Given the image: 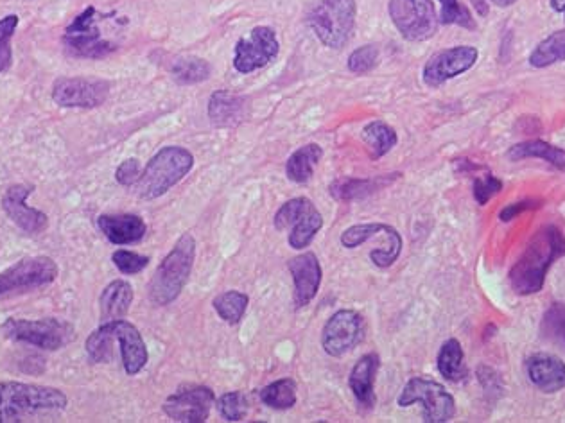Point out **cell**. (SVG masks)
Returning <instances> with one entry per match:
<instances>
[{"mask_svg":"<svg viewBox=\"0 0 565 423\" xmlns=\"http://www.w3.org/2000/svg\"><path fill=\"white\" fill-rule=\"evenodd\" d=\"M565 255V235L557 226L546 225L531 237L526 250L510 269V285L521 296L539 293L549 268Z\"/></svg>","mask_w":565,"mask_h":423,"instance_id":"1","label":"cell"},{"mask_svg":"<svg viewBox=\"0 0 565 423\" xmlns=\"http://www.w3.org/2000/svg\"><path fill=\"white\" fill-rule=\"evenodd\" d=\"M196 259V241L191 234H183L160 262L148 285L149 302L158 307L171 305L182 294L183 287L191 277Z\"/></svg>","mask_w":565,"mask_h":423,"instance_id":"2","label":"cell"},{"mask_svg":"<svg viewBox=\"0 0 565 423\" xmlns=\"http://www.w3.org/2000/svg\"><path fill=\"white\" fill-rule=\"evenodd\" d=\"M67 404L69 398L61 389L24 382H0V423L22 422V418L40 411H61Z\"/></svg>","mask_w":565,"mask_h":423,"instance_id":"3","label":"cell"},{"mask_svg":"<svg viewBox=\"0 0 565 423\" xmlns=\"http://www.w3.org/2000/svg\"><path fill=\"white\" fill-rule=\"evenodd\" d=\"M194 167V156L189 149L180 146L162 147L157 155L149 160L146 169L133 185L140 199H157L182 182Z\"/></svg>","mask_w":565,"mask_h":423,"instance_id":"4","label":"cell"},{"mask_svg":"<svg viewBox=\"0 0 565 423\" xmlns=\"http://www.w3.org/2000/svg\"><path fill=\"white\" fill-rule=\"evenodd\" d=\"M356 0H314L309 26L329 49H343L356 29Z\"/></svg>","mask_w":565,"mask_h":423,"instance_id":"5","label":"cell"},{"mask_svg":"<svg viewBox=\"0 0 565 423\" xmlns=\"http://www.w3.org/2000/svg\"><path fill=\"white\" fill-rule=\"evenodd\" d=\"M2 334L18 343L56 352L63 346L69 345L74 339L76 330L69 321L58 320V318H44V320H17L8 318L2 325Z\"/></svg>","mask_w":565,"mask_h":423,"instance_id":"6","label":"cell"},{"mask_svg":"<svg viewBox=\"0 0 565 423\" xmlns=\"http://www.w3.org/2000/svg\"><path fill=\"white\" fill-rule=\"evenodd\" d=\"M58 266L51 257H29L0 273V300L35 293L53 284Z\"/></svg>","mask_w":565,"mask_h":423,"instance_id":"7","label":"cell"},{"mask_svg":"<svg viewBox=\"0 0 565 423\" xmlns=\"http://www.w3.org/2000/svg\"><path fill=\"white\" fill-rule=\"evenodd\" d=\"M397 404L400 407L422 404L426 423L451 422L456 415V400L451 393L436 380L426 379V377H413L409 380L404 389L400 391Z\"/></svg>","mask_w":565,"mask_h":423,"instance_id":"8","label":"cell"},{"mask_svg":"<svg viewBox=\"0 0 565 423\" xmlns=\"http://www.w3.org/2000/svg\"><path fill=\"white\" fill-rule=\"evenodd\" d=\"M275 228L280 232L289 230V246L293 250H304L322 230L323 217L311 199L293 198L277 210Z\"/></svg>","mask_w":565,"mask_h":423,"instance_id":"9","label":"cell"},{"mask_svg":"<svg viewBox=\"0 0 565 423\" xmlns=\"http://www.w3.org/2000/svg\"><path fill=\"white\" fill-rule=\"evenodd\" d=\"M388 13L408 42H426L436 35L440 24L433 0H390Z\"/></svg>","mask_w":565,"mask_h":423,"instance_id":"10","label":"cell"},{"mask_svg":"<svg viewBox=\"0 0 565 423\" xmlns=\"http://www.w3.org/2000/svg\"><path fill=\"white\" fill-rule=\"evenodd\" d=\"M61 42L72 56L87 58V60H103L117 49L112 42H108L101 35L97 27V11L94 6H88L81 15L70 22Z\"/></svg>","mask_w":565,"mask_h":423,"instance_id":"11","label":"cell"},{"mask_svg":"<svg viewBox=\"0 0 565 423\" xmlns=\"http://www.w3.org/2000/svg\"><path fill=\"white\" fill-rule=\"evenodd\" d=\"M279 51V38L271 27H253L250 35L235 44L234 69L239 74H252L270 65L279 56Z\"/></svg>","mask_w":565,"mask_h":423,"instance_id":"12","label":"cell"},{"mask_svg":"<svg viewBox=\"0 0 565 423\" xmlns=\"http://www.w3.org/2000/svg\"><path fill=\"white\" fill-rule=\"evenodd\" d=\"M479 51L472 45H456L433 54L422 70V79L427 87L438 88L449 79L458 78L476 65Z\"/></svg>","mask_w":565,"mask_h":423,"instance_id":"13","label":"cell"},{"mask_svg":"<svg viewBox=\"0 0 565 423\" xmlns=\"http://www.w3.org/2000/svg\"><path fill=\"white\" fill-rule=\"evenodd\" d=\"M365 337V320L356 311L343 309L325 323L322 334V346L325 354L331 357H343L352 348H356Z\"/></svg>","mask_w":565,"mask_h":423,"instance_id":"14","label":"cell"},{"mask_svg":"<svg viewBox=\"0 0 565 423\" xmlns=\"http://www.w3.org/2000/svg\"><path fill=\"white\" fill-rule=\"evenodd\" d=\"M110 83L105 79L58 78L53 85V101L61 108H97L106 103Z\"/></svg>","mask_w":565,"mask_h":423,"instance_id":"15","label":"cell"},{"mask_svg":"<svg viewBox=\"0 0 565 423\" xmlns=\"http://www.w3.org/2000/svg\"><path fill=\"white\" fill-rule=\"evenodd\" d=\"M214 406V391L207 386L178 389L164 402V413L174 422L203 423Z\"/></svg>","mask_w":565,"mask_h":423,"instance_id":"16","label":"cell"},{"mask_svg":"<svg viewBox=\"0 0 565 423\" xmlns=\"http://www.w3.org/2000/svg\"><path fill=\"white\" fill-rule=\"evenodd\" d=\"M35 190L33 185H11L2 196V210L6 216L27 234H40L49 225V217L36 208L27 207L26 199Z\"/></svg>","mask_w":565,"mask_h":423,"instance_id":"17","label":"cell"},{"mask_svg":"<svg viewBox=\"0 0 565 423\" xmlns=\"http://www.w3.org/2000/svg\"><path fill=\"white\" fill-rule=\"evenodd\" d=\"M287 268H289V273L293 277V285H295L293 300H295L296 309L307 307L313 302L322 284L323 271L320 260L314 253L307 251L289 260Z\"/></svg>","mask_w":565,"mask_h":423,"instance_id":"18","label":"cell"},{"mask_svg":"<svg viewBox=\"0 0 565 423\" xmlns=\"http://www.w3.org/2000/svg\"><path fill=\"white\" fill-rule=\"evenodd\" d=\"M113 334L121 346L122 366L128 375H137L148 364V348L139 329L126 320L112 321Z\"/></svg>","mask_w":565,"mask_h":423,"instance_id":"19","label":"cell"},{"mask_svg":"<svg viewBox=\"0 0 565 423\" xmlns=\"http://www.w3.org/2000/svg\"><path fill=\"white\" fill-rule=\"evenodd\" d=\"M526 373L542 393H558L565 388V363L555 355H533L526 361Z\"/></svg>","mask_w":565,"mask_h":423,"instance_id":"20","label":"cell"},{"mask_svg":"<svg viewBox=\"0 0 565 423\" xmlns=\"http://www.w3.org/2000/svg\"><path fill=\"white\" fill-rule=\"evenodd\" d=\"M97 226L105 234L106 239L117 246L142 241L148 232L144 219L135 214H119V216L105 214V216H99Z\"/></svg>","mask_w":565,"mask_h":423,"instance_id":"21","label":"cell"},{"mask_svg":"<svg viewBox=\"0 0 565 423\" xmlns=\"http://www.w3.org/2000/svg\"><path fill=\"white\" fill-rule=\"evenodd\" d=\"M248 101L243 95L232 94L228 90H216L210 95V122L218 128H234L246 119Z\"/></svg>","mask_w":565,"mask_h":423,"instance_id":"22","label":"cell"},{"mask_svg":"<svg viewBox=\"0 0 565 423\" xmlns=\"http://www.w3.org/2000/svg\"><path fill=\"white\" fill-rule=\"evenodd\" d=\"M381 368V359L377 354H366L357 361L348 377V386L352 389L359 406L372 409L375 406V380Z\"/></svg>","mask_w":565,"mask_h":423,"instance_id":"23","label":"cell"},{"mask_svg":"<svg viewBox=\"0 0 565 423\" xmlns=\"http://www.w3.org/2000/svg\"><path fill=\"white\" fill-rule=\"evenodd\" d=\"M133 302V287L126 280H113L99 298L101 323L124 320Z\"/></svg>","mask_w":565,"mask_h":423,"instance_id":"24","label":"cell"},{"mask_svg":"<svg viewBox=\"0 0 565 423\" xmlns=\"http://www.w3.org/2000/svg\"><path fill=\"white\" fill-rule=\"evenodd\" d=\"M506 156L512 162H519L526 158H540L549 165H553L557 171L565 173V149L548 144L544 140H526L521 144H515L508 149Z\"/></svg>","mask_w":565,"mask_h":423,"instance_id":"25","label":"cell"},{"mask_svg":"<svg viewBox=\"0 0 565 423\" xmlns=\"http://www.w3.org/2000/svg\"><path fill=\"white\" fill-rule=\"evenodd\" d=\"M393 176H377V178H343L336 180L331 185V196L338 201H356V199H365L370 194H375L377 190L383 189L388 183L393 182Z\"/></svg>","mask_w":565,"mask_h":423,"instance_id":"26","label":"cell"},{"mask_svg":"<svg viewBox=\"0 0 565 423\" xmlns=\"http://www.w3.org/2000/svg\"><path fill=\"white\" fill-rule=\"evenodd\" d=\"M323 149L318 144L300 147L286 162V176L293 183H307L322 160Z\"/></svg>","mask_w":565,"mask_h":423,"instance_id":"27","label":"cell"},{"mask_svg":"<svg viewBox=\"0 0 565 423\" xmlns=\"http://www.w3.org/2000/svg\"><path fill=\"white\" fill-rule=\"evenodd\" d=\"M363 140L372 158L379 160L397 146L399 137L390 124L383 121H372L363 128Z\"/></svg>","mask_w":565,"mask_h":423,"instance_id":"28","label":"cell"},{"mask_svg":"<svg viewBox=\"0 0 565 423\" xmlns=\"http://www.w3.org/2000/svg\"><path fill=\"white\" fill-rule=\"evenodd\" d=\"M438 372L442 377L451 382H461L467 377V366H465V354L458 339L445 341L440 352H438Z\"/></svg>","mask_w":565,"mask_h":423,"instance_id":"29","label":"cell"},{"mask_svg":"<svg viewBox=\"0 0 565 423\" xmlns=\"http://www.w3.org/2000/svg\"><path fill=\"white\" fill-rule=\"evenodd\" d=\"M375 237H381L383 242L375 250L370 251V260L374 262L377 268H392L400 257V251H402V237L393 226L383 225V223L379 226L374 239Z\"/></svg>","mask_w":565,"mask_h":423,"instance_id":"30","label":"cell"},{"mask_svg":"<svg viewBox=\"0 0 565 423\" xmlns=\"http://www.w3.org/2000/svg\"><path fill=\"white\" fill-rule=\"evenodd\" d=\"M530 65L533 69H546L555 63L565 61V29L551 33L544 38L530 54Z\"/></svg>","mask_w":565,"mask_h":423,"instance_id":"31","label":"cell"},{"mask_svg":"<svg viewBox=\"0 0 565 423\" xmlns=\"http://www.w3.org/2000/svg\"><path fill=\"white\" fill-rule=\"evenodd\" d=\"M212 74V67L207 60L196 56H185L173 61L171 76L178 85H198L207 81Z\"/></svg>","mask_w":565,"mask_h":423,"instance_id":"32","label":"cell"},{"mask_svg":"<svg viewBox=\"0 0 565 423\" xmlns=\"http://www.w3.org/2000/svg\"><path fill=\"white\" fill-rule=\"evenodd\" d=\"M540 336L549 345L565 350V303L549 305L540 321Z\"/></svg>","mask_w":565,"mask_h":423,"instance_id":"33","label":"cell"},{"mask_svg":"<svg viewBox=\"0 0 565 423\" xmlns=\"http://www.w3.org/2000/svg\"><path fill=\"white\" fill-rule=\"evenodd\" d=\"M296 398V382L293 379L275 380L261 391L262 404L277 411L291 409L296 404Z\"/></svg>","mask_w":565,"mask_h":423,"instance_id":"34","label":"cell"},{"mask_svg":"<svg viewBox=\"0 0 565 423\" xmlns=\"http://www.w3.org/2000/svg\"><path fill=\"white\" fill-rule=\"evenodd\" d=\"M113 334L112 321L103 323L96 332H92L87 339V354L92 363H110L113 357Z\"/></svg>","mask_w":565,"mask_h":423,"instance_id":"35","label":"cell"},{"mask_svg":"<svg viewBox=\"0 0 565 423\" xmlns=\"http://www.w3.org/2000/svg\"><path fill=\"white\" fill-rule=\"evenodd\" d=\"M248 303L250 300L246 294L239 293V291H226V293L219 294L218 298L212 302V307L218 312L221 320L230 325H237L243 320Z\"/></svg>","mask_w":565,"mask_h":423,"instance_id":"36","label":"cell"},{"mask_svg":"<svg viewBox=\"0 0 565 423\" xmlns=\"http://www.w3.org/2000/svg\"><path fill=\"white\" fill-rule=\"evenodd\" d=\"M442 4V13H440V24L444 26H460L463 29L474 31L476 29V20L472 17L470 9L461 4L460 0H438Z\"/></svg>","mask_w":565,"mask_h":423,"instance_id":"37","label":"cell"},{"mask_svg":"<svg viewBox=\"0 0 565 423\" xmlns=\"http://www.w3.org/2000/svg\"><path fill=\"white\" fill-rule=\"evenodd\" d=\"M18 22H20L18 15L0 18V74H6L13 65L11 40L17 31Z\"/></svg>","mask_w":565,"mask_h":423,"instance_id":"38","label":"cell"},{"mask_svg":"<svg viewBox=\"0 0 565 423\" xmlns=\"http://www.w3.org/2000/svg\"><path fill=\"white\" fill-rule=\"evenodd\" d=\"M218 411L226 422H241L248 415V400L241 391H230L219 398Z\"/></svg>","mask_w":565,"mask_h":423,"instance_id":"39","label":"cell"},{"mask_svg":"<svg viewBox=\"0 0 565 423\" xmlns=\"http://www.w3.org/2000/svg\"><path fill=\"white\" fill-rule=\"evenodd\" d=\"M379 65V49L375 45H363L348 56V70L356 76H365Z\"/></svg>","mask_w":565,"mask_h":423,"instance_id":"40","label":"cell"},{"mask_svg":"<svg viewBox=\"0 0 565 423\" xmlns=\"http://www.w3.org/2000/svg\"><path fill=\"white\" fill-rule=\"evenodd\" d=\"M112 260L115 268L119 269L122 275H137L140 271L148 268L149 264V257L128 250L115 251Z\"/></svg>","mask_w":565,"mask_h":423,"instance_id":"41","label":"cell"},{"mask_svg":"<svg viewBox=\"0 0 565 423\" xmlns=\"http://www.w3.org/2000/svg\"><path fill=\"white\" fill-rule=\"evenodd\" d=\"M503 190V182L496 178L494 174H485L483 178L474 180V198L478 201V205H487L490 199L494 198Z\"/></svg>","mask_w":565,"mask_h":423,"instance_id":"42","label":"cell"},{"mask_svg":"<svg viewBox=\"0 0 565 423\" xmlns=\"http://www.w3.org/2000/svg\"><path fill=\"white\" fill-rule=\"evenodd\" d=\"M140 178V164L137 158H128L124 160L117 171H115V180L124 185V187H133Z\"/></svg>","mask_w":565,"mask_h":423,"instance_id":"43","label":"cell"},{"mask_svg":"<svg viewBox=\"0 0 565 423\" xmlns=\"http://www.w3.org/2000/svg\"><path fill=\"white\" fill-rule=\"evenodd\" d=\"M537 207V203H533V201H522V203H512V205H506L503 210H501V214H499V219L503 221V223H508V221H512L513 217L519 216L521 212L524 210H530V208Z\"/></svg>","mask_w":565,"mask_h":423,"instance_id":"44","label":"cell"},{"mask_svg":"<svg viewBox=\"0 0 565 423\" xmlns=\"http://www.w3.org/2000/svg\"><path fill=\"white\" fill-rule=\"evenodd\" d=\"M472 2H474V8L478 9V15H481V17H487L488 15L487 0H472Z\"/></svg>","mask_w":565,"mask_h":423,"instance_id":"45","label":"cell"},{"mask_svg":"<svg viewBox=\"0 0 565 423\" xmlns=\"http://www.w3.org/2000/svg\"><path fill=\"white\" fill-rule=\"evenodd\" d=\"M551 8L555 9L560 15H564L565 20V0H549Z\"/></svg>","mask_w":565,"mask_h":423,"instance_id":"46","label":"cell"},{"mask_svg":"<svg viewBox=\"0 0 565 423\" xmlns=\"http://www.w3.org/2000/svg\"><path fill=\"white\" fill-rule=\"evenodd\" d=\"M492 4H496L497 8H510L517 0H488Z\"/></svg>","mask_w":565,"mask_h":423,"instance_id":"47","label":"cell"}]
</instances>
